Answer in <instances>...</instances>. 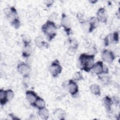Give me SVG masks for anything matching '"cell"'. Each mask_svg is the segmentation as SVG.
Returning <instances> with one entry per match:
<instances>
[{"label":"cell","instance_id":"6da1fadb","mask_svg":"<svg viewBox=\"0 0 120 120\" xmlns=\"http://www.w3.org/2000/svg\"><path fill=\"white\" fill-rule=\"evenodd\" d=\"M94 55L82 54L79 57L77 66L81 70L89 72L92 69L94 64Z\"/></svg>","mask_w":120,"mask_h":120},{"label":"cell","instance_id":"7a4b0ae2","mask_svg":"<svg viewBox=\"0 0 120 120\" xmlns=\"http://www.w3.org/2000/svg\"><path fill=\"white\" fill-rule=\"evenodd\" d=\"M57 27L52 21H47L42 26V30L49 41L52 40L56 35Z\"/></svg>","mask_w":120,"mask_h":120},{"label":"cell","instance_id":"3957f363","mask_svg":"<svg viewBox=\"0 0 120 120\" xmlns=\"http://www.w3.org/2000/svg\"><path fill=\"white\" fill-rule=\"evenodd\" d=\"M4 12L7 17L10 21L11 24L15 28L18 29L20 25V22L18 19L17 13L16 9L14 7L5 8Z\"/></svg>","mask_w":120,"mask_h":120},{"label":"cell","instance_id":"277c9868","mask_svg":"<svg viewBox=\"0 0 120 120\" xmlns=\"http://www.w3.org/2000/svg\"><path fill=\"white\" fill-rule=\"evenodd\" d=\"M13 91L11 90H4L1 89L0 90V102L1 105H4L8 102L12 100L14 97Z\"/></svg>","mask_w":120,"mask_h":120},{"label":"cell","instance_id":"5b68a950","mask_svg":"<svg viewBox=\"0 0 120 120\" xmlns=\"http://www.w3.org/2000/svg\"><path fill=\"white\" fill-rule=\"evenodd\" d=\"M49 70L51 75L53 77H56L60 74L62 68L57 60H55L52 62L50 67Z\"/></svg>","mask_w":120,"mask_h":120},{"label":"cell","instance_id":"8992f818","mask_svg":"<svg viewBox=\"0 0 120 120\" xmlns=\"http://www.w3.org/2000/svg\"><path fill=\"white\" fill-rule=\"evenodd\" d=\"M102 59L106 62L111 63L113 61L115 57L112 52L107 50H104L102 53Z\"/></svg>","mask_w":120,"mask_h":120},{"label":"cell","instance_id":"52a82bcc","mask_svg":"<svg viewBox=\"0 0 120 120\" xmlns=\"http://www.w3.org/2000/svg\"><path fill=\"white\" fill-rule=\"evenodd\" d=\"M61 24L64 28L67 34H69V32L71 30V23L69 19L65 14H62V15Z\"/></svg>","mask_w":120,"mask_h":120},{"label":"cell","instance_id":"ba28073f","mask_svg":"<svg viewBox=\"0 0 120 120\" xmlns=\"http://www.w3.org/2000/svg\"><path fill=\"white\" fill-rule=\"evenodd\" d=\"M17 69L18 72L22 75L26 76L30 72V68L24 62H21L18 65Z\"/></svg>","mask_w":120,"mask_h":120},{"label":"cell","instance_id":"9c48e42d","mask_svg":"<svg viewBox=\"0 0 120 120\" xmlns=\"http://www.w3.org/2000/svg\"><path fill=\"white\" fill-rule=\"evenodd\" d=\"M26 98L29 102L32 105H34L38 97L37 94L31 90H28L26 92Z\"/></svg>","mask_w":120,"mask_h":120},{"label":"cell","instance_id":"30bf717a","mask_svg":"<svg viewBox=\"0 0 120 120\" xmlns=\"http://www.w3.org/2000/svg\"><path fill=\"white\" fill-rule=\"evenodd\" d=\"M68 89L69 92L72 95H75L78 91V87L76 82L73 80H70L68 84Z\"/></svg>","mask_w":120,"mask_h":120},{"label":"cell","instance_id":"8fae6325","mask_svg":"<svg viewBox=\"0 0 120 120\" xmlns=\"http://www.w3.org/2000/svg\"><path fill=\"white\" fill-rule=\"evenodd\" d=\"M92 69L93 70V72L97 75H99L105 73L103 62L101 61H99L96 62L95 64L94 63Z\"/></svg>","mask_w":120,"mask_h":120},{"label":"cell","instance_id":"7c38bea8","mask_svg":"<svg viewBox=\"0 0 120 120\" xmlns=\"http://www.w3.org/2000/svg\"><path fill=\"white\" fill-rule=\"evenodd\" d=\"M97 18L98 21H100L103 22H106L107 21V15L106 14L105 10L103 8L99 9L97 13Z\"/></svg>","mask_w":120,"mask_h":120},{"label":"cell","instance_id":"4fadbf2b","mask_svg":"<svg viewBox=\"0 0 120 120\" xmlns=\"http://www.w3.org/2000/svg\"><path fill=\"white\" fill-rule=\"evenodd\" d=\"M103 104L107 111H110L111 110L112 101L110 98L107 96L105 97L103 99Z\"/></svg>","mask_w":120,"mask_h":120},{"label":"cell","instance_id":"5bb4252c","mask_svg":"<svg viewBox=\"0 0 120 120\" xmlns=\"http://www.w3.org/2000/svg\"><path fill=\"white\" fill-rule=\"evenodd\" d=\"M98 20L96 17H92L89 22V32H91L94 29H95L98 25Z\"/></svg>","mask_w":120,"mask_h":120},{"label":"cell","instance_id":"9a60e30c","mask_svg":"<svg viewBox=\"0 0 120 120\" xmlns=\"http://www.w3.org/2000/svg\"><path fill=\"white\" fill-rule=\"evenodd\" d=\"M38 115L41 118L44 120H47L49 116L48 110L45 107L39 109Z\"/></svg>","mask_w":120,"mask_h":120},{"label":"cell","instance_id":"2e32d148","mask_svg":"<svg viewBox=\"0 0 120 120\" xmlns=\"http://www.w3.org/2000/svg\"><path fill=\"white\" fill-rule=\"evenodd\" d=\"M45 101L42 98L38 97L33 106L36 107L38 109H40L45 107Z\"/></svg>","mask_w":120,"mask_h":120},{"label":"cell","instance_id":"e0dca14e","mask_svg":"<svg viewBox=\"0 0 120 120\" xmlns=\"http://www.w3.org/2000/svg\"><path fill=\"white\" fill-rule=\"evenodd\" d=\"M90 90L92 93L96 95H100V89L99 86L97 84H92L90 86Z\"/></svg>","mask_w":120,"mask_h":120},{"label":"cell","instance_id":"ac0fdd59","mask_svg":"<svg viewBox=\"0 0 120 120\" xmlns=\"http://www.w3.org/2000/svg\"><path fill=\"white\" fill-rule=\"evenodd\" d=\"M53 115L55 117H56L59 119H63L65 115V112L61 109H57L53 112Z\"/></svg>","mask_w":120,"mask_h":120},{"label":"cell","instance_id":"d6986e66","mask_svg":"<svg viewBox=\"0 0 120 120\" xmlns=\"http://www.w3.org/2000/svg\"><path fill=\"white\" fill-rule=\"evenodd\" d=\"M31 48L30 46L29 45L28 43H26V44L25 45L24 48L23 49V51H22V55L24 57H28L31 52Z\"/></svg>","mask_w":120,"mask_h":120},{"label":"cell","instance_id":"ffe728a7","mask_svg":"<svg viewBox=\"0 0 120 120\" xmlns=\"http://www.w3.org/2000/svg\"><path fill=\"white\" fill-rule=\"evenodd\" d=\"M35 43L36 45L39 48L42 47L45 44V43L42 37H38L36 38Z\"/></svg>","mask_w":120,"mask_h":120},{"label":"cell","instance_id":"44dd1931","mask_svg":"<svg viewBox=\"0 0 120 120\" xmlns=\"http://www.w3.org/2000/svg\"><path fill=\"white\" fill-rule=\"evenodd\" d=\"M73 78L75 80L79 81L82 79L83 76L80 72H76L73 75Z\"/></svg>","mask_w":120,"mask_h":120}]
</instances>
